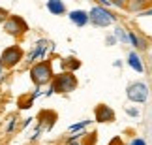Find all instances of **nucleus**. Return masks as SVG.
Listing matches in <instances>:
<instances>
[{
	"instance_id": "1",
	"label": "nucleus",
	"mask_w": 152,
	"mask_h": 145,
	"mask_svg": "<svg viewBox=\"0 0 152 145\" xmlns=\"http://www.w3.org/2000/svg\"><path fill=\"white\" fill-rule=\"evenodd\" d=\"M53 77H55V74H53V64H51L49 59H43V60L36 62V64H32L30 79L36 87H43V85L51 83Z\"/></svg>"
},
{
	"instance_id": "2",
	"label": "nucleus",
	"mask_w": 152,
	"mask_h": 145,
	"mask_svg": "<svg viewBox=\"0 0 152 145\" xmlns=\"http://www.w3.org/2000/svg\"><path fill=\"white\" fill-rule=\"evenodd\" d=\"M79 81L75 77V74L72 72H60L56 74L51 81V92H56V94H68V92H73L77 89Z\"/></svg>"
},
{
	"instance_id": "3",
	"label": "nucleus",
	"mask_w": 152,
	"mask_h": 145,
	"mask_svg": "<svg viewBox=\"0 0 152 145\" xmlns=\"http://www.w3.org/2000/svg\"><path fill=\"white\" fill-rule=\"evenodd\" d=\"M23 55L25 53H23L21 45H10V47H6L2 51V55H0V68H4V70L15 68L23 60Z\"/></svg>"
},
{
	"instance_id": "4",
	"label": "nucleus",
	"mask_w": 152,
	"mask_h": 145,
	"mask_svg": "<svg viewBox=\"0 0 152 145\" xmlns=\"http://www.w3.org/2000/svg\"><path fill=\"white\" fill-rule=\"evenodd\" d=\"M88 19H90V23L94 26L105 28V26H111L113 23H116V15L111 13L109 10L102 8V6H94V8L88 11Z\"/></svg>"
},
{
	"instance_id": "5",
	"label": "nucleus",
	"mask_w": 152,
	"mask_h": 145,
	"mask_svg": "<svg viewBox=\"0 0 152 145\" xmlns=\"http://www.w3.org/2000/svg\"><path fill=\"white\" fill-rule=\"evenodd\" d=\"M4 32L13 38H21L28 32V23L21 15H10L8 21L4 23Z\"/></svg>"
},
{
	"instance_id": "6",
	"label": "nucleus",
	"mask_w": 152,
	"mask_h": 145,
	"mask_svg": "<svg viewBox=\"0 0 152 145\" xmlns=\"http://www.w3.org/2000/svg\"><path fill=\"white\" fill-rule=\"evenodd\" d=\"M126 96L130 102L135 104H143L148 100V87L143 83V81H133L126 87Z\"/></svg>"
},
{
	"instance_id": "7",
	"label": "nucleus",
	"mask_w": 152,
	"mask_h": 145,
	"mask_svg": "<svg viewBox=\"0 0 152 145\" xmlns=\"http://www.w3.org/2000/svg\"><path fill=\"white\" fill-rule=\"evenodd\" d=\"M94 119H96V123H102V124L115 123L116 113H115V109L111 106H107V104H98L94 107Z\"/></svg>"
},
{
	"instance_id": "8",
	"label": "nucleus",
	"mask_w": 152,
	"mask_h": 145,
	"mask_svg": "<svg viewBox=\"0 0 152 145\" xmlns=\"http://www.w3.org/2000/svg\"><path fill=\"white\" fill-rule=\"evenodd\" d=\"M56 117H58V115H56L55 111H51V109H43V111H39L38 121H39V124H43L45 128L49 130V128H53V126H55Z\"/></svg>"
},
{
	"instance_id": "9",
	"label": "nucleus",
	"mask_w": 152,
	"mask_h": 145,
	"mask_svg": "<svg viewBox=\"0 0 152 145\" xmlns=\"http://www.w3.org/2000/svg\"><path fill=\"white\" fill-rule=\"evenodd\" d=\"M69 21L73 23V25H77V26H85L86 23H90L88 19V11H85V10H73V11H69Z\"/></svg>"
},
{
	"instance_id": "10",
	"label": "nucleus",
	"mask_w": 152,
	"mask_h": 145,
	"mask_svg": "<svg viewBox=\"0 0 152 145\" xmlns=\"http://www.w3.org/2000/svg\"><path fill=\"white\" fill-rule=\"evenodd\" d=\"M47 43H49V42H45V40L38 42V43H36V47H34V49L30 51V55H28L26 62H30V64H36V62H39L38 59L43 55V51H45V47H47Z\"/></svg>"
},
{
	"instance_id": "11",
	"label": "nucleus",
	"mask_w": 152,
	"mask_h": 145,
	"mask_svg": "<svg viewBox=\"0 0 152 145\" xmlns=\"http://www.w3.org/2000/svg\"><path fill=\"white\" fill-rule=\"evenodd\" d=\"M126 62H128V66H130L132 70H135V72H139V74H141V72L145 70L143 62H141V59H139V55L135 53V51H130V53H128Z\"/></svg>"
},
{
	"instance_id": "12",
	"label": "nucleus",
	"mask_w": 152,
	"mask_h": 145,
	"mask_svg": "<svg viewBox=\"0 0 152 145\" xmlns=\"http://www.w3.org/2000/svg\"><path fill=\"white\" fill-rule=\"evenodd\" d=\"M62 70L64 72H75V70H79L81 68V60L79 59H75V57H66V59H62Z\"/></svg>"
},
{
	"instance_id": "13",
	"label": "nucleus",
	"mask_w": 152,
	"mask_h": 145,
	"mask_svg": "<svg viewBox=\"0 0 152 145\" xmlns=\"http://www.w3.org/2000/svg\"><path fill=\"white\" fill-rule=\"evenodd\" d=\"M47 10L55 15H64L66 13V4L60 2V0H49L47 2Z\"/></svg>"
},
{
	"instance_id": "14",
	"label": "nucleus",
	"mask_w": 152,
	"mask_h": 145,
	"mask_svg": "<svg viewBox=\"0 0 152 145\" xmlns=\"http://www.w3.org/2000/svg\"><path fill=\"white\" fill-rule=\"evenodd\" d=\"M39 92H34V94H26V96H21L19 98V107L21 109H28L34 104V98H36Z\"/></svg>"
},
{
	"instance_id": "15",
	"label": "nucleus",
	"mask_w": 152,
	"mask_h": 145,
	"mask_svg": "<svg viewBox=\"0 0 152 145\" xmlns=\"http://www.w3.org/2000/svg\"><path fill=\"white\" fill-rule=\"evenodd\" d=\"M8 17H10V11L4 10V8H0V23H2V25L8 21Z\"/></svg>"
},
{
	"instance_id": "16",
	"label": "nucleus",
	"mask_w": 152,
	"mask_h": 145,
	"mask_svg": "<svg viewBox=\"0 0 152 145\" xmlns=\"http://www.w3.org/2000/svg\"><path fill=\"white\" fill-rule=\"evenodd\" d=\"M88 124H90V121H86V119H85L83 123H79V124H73V126H69V130L73 132V130H79V128H85V126H88Z\"/></svg>"
},
{
	"instance_id": "17",
	"label": "nucleus",
	"mask_w": 152,
	"mask_h": 145,
	"mask_svg": "<svg viewBox=\"0 0 152 145\" xmlns=\"http://www.w3.org/2000/svg\"><path fill=\"white\" fill-rule=\"evenodd\" d=\"M130 145H147V141H145L143 138H135V140H132Z\"/></svg>"
},
{
	"instance_id": "18",
	"label": "nucleus",
	"mask_w": 152,
	"mask_h": 145,
	"mask_svg": "<svg viewBox=\"0 0 152 145\" xmlns=\"http://www.w3.org/2000/svg\"><path fill=\"white\" fill-rule=\"evenodd\" d=\"M139 15H141V17H148V15H152V8H150V10H143V11H139Z\"/></svg>"
},
{
	"instance_id": "19",
	"label": "nucleus",
	"mask_w": 152,
	"mask_h": 145,
	"mask_svg": "<svg viewBox=\"0 0 152 145\" xmlns=\"http://www.w3.org/2000/svg\"><path fill=\"white\" fill-rule=\"evenodd\" d=\"M126 111H128V115H132V117H137V109H130V107H128Z\"/></svg>"
},
{
	"instance_id": "20",
	"label": "nucleus",
	"mask_w": 152,
	"mask_h": 145,
	"mask_svg": "<svg viewBox=\"0 0 152 145\" xmlns=\"http://www.w3.org/2000/svg\"><path fill=\"white\" fill-rule=\"evenodd\" d=\"M0 79H2V77H0Z\"/></svg>"
}]
</instances>
